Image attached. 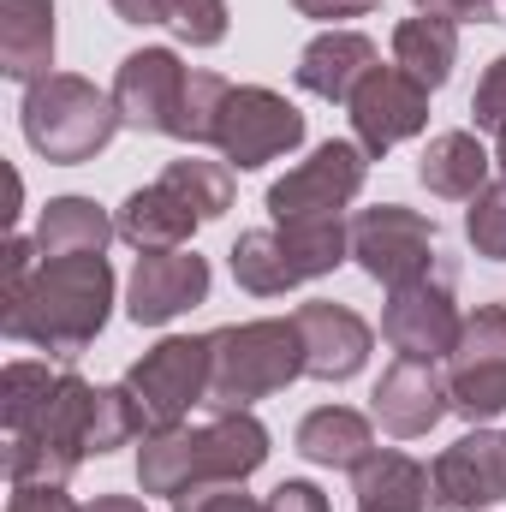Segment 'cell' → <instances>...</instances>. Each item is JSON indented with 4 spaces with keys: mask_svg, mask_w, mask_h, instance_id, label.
I'll return each instance as SVG.
<instances>
[{
    "mask_svg": "<svg viewBox=\"0 0 506 512\" xmlns=\"http://www.w3.org/2000/svg\"><path fill=\"white\" fill-rule=\"evenodd\" d=\"M268 465V429L256 411H215L209 423L149 429L137 447V489L179 501L203 483H245Z\"/></svg>",
    "mask_w": 506,
    "mask_h": 512,
    "instance_id": "6da1fadb",
    "label": "cell"
},
{
    "mask_svg": "<svg viewBox=\"0 0 506 512\" xmlns=\"http://www.w3.org/2000/svg\"><path fill=\"white\" fill-rule=\"evenodd\" d=\"M108 310H114L108 256H54L36 268L24 298L0 310V334L48 358H78L108 328Z\"/></svg>",
    "mask_w": 506,
    "mask_h": 512,
    "instance_id": "7a4b0ae2",
    "label": "cell"
},
{
    "mask_svg": "<svg viewBox=\"0 0 506 512\" xmlns=\"http://www.w3.org/2000/svg\"><path fill=\"white\" fill-rule=\"evenodd\" d=\"M304 376V334L292 316H256L209 334V411H251Z\"/></svg>",
    "mask_w": 506,
    "mask_h": 512,
    "instance_id": "3957f363",
    "label": "cell"
},
{
    "mask_svg": "<svg viewBox=\"0 0 506 512\" xmlns=\"http://www.w3.org/2000/svg\"><path fill=\"white\" fill-rule=\"evenodd\" d=\"M18 120H24V143L48 167H84L114 143L120 108H114V90H96L78 72H48V78L24 84Z\"/></svg>",
    "mask_w": 506,
    "mask_h": 512,
    "instance_id": "277c9868",
    "label": "cell"
},
{
    "mask_svg": "<svg viewBox=\"0 0 506 512\" xmlns=\"http://www.w3.org/2000/svg\"><path fill=\"white\" fill-rule=\"evenodd\" d=\"M90 405H96V387L78 370H66L30 423L6 429V477L12 483H72V471L90 459Z\"/></svg>",
    "mask_w": 506,
    "mask_h": 512,
    "instance_id": "5b68a950",
    "label": "cell"
},
{
    "mask_svg": "<svg viewBox=\"0 0 506 512\" xmlns=\"http://www.w3.org/2000/svg\"><path fill=\"white\" fill-rule=\"evenodd\" d=\"M126 387L137 393L149 429H173L185 423L197 405H209V334H167L155 340L137 364H131Z\"/></svg>",
    "mask_w": 506,
    "mask_h": 512,
    "instance_id": "8992f818",
    "label": "cell"
},
{
    "mask_svg": "<svg viewBox=\"0 0 506 512\" xmlns=\"http://www.w3.org/2000/svg\"><path fill=\"white\" fill-rule=\"evenodd\" d=\"M364 173H370V155L358 137H328L316 143L286 179L268 185V215L274 227L280 221H304V215H346V203L364 191Z\"/></svg>",
    "mask_w": 506,
    "mask_h": 512,
    "instance_id": "52a82bcc",
    "label": "cell"
},
{
    "mask_svg": "<svg viewBox=\"0 0 506 512\" xmlns=\"http://www.w3.org/2000/svg\"><path fill=\"white\" fill-rule=\"evenodd\" d=\"M298 143H304V114L280 90H268V84H233V96L221 108V126H215V149H221L227 167L256 173V167L292 155Z\"/></svg>",
    "mask_w": 506,
    "mask_h": 512,
    "instance_id": "ba28073f",
    "label": "cell"
},
{
    "mask_svg": "<svg viewBox=\"0 0 506 512\" xmlns=\"http://www.w3.org/2000/svg\"><path fill=\"white\" fill-rule=\"evenodd\" d=\"M352 262L381 280L387 292L393 286H411V280H429V262H435V221L405 209V203H376L352 221Z\"/></svg>",
    "mask_w": 506,
    "mask_h": 512,
    "instance_id": "9c48e42d",
    "label": "cell"
},
{
    "mask_svg": "<svg viewBox=\"0 0 506 512\" xmlns=\"http://www.w3.org/2000/svg\"><path fill=\"white\" fill-rule=\"evenodd\" d=\"M459 304L441 280H411V286H393L387 292V310H381V340L399 352V358H417V364H441L453 358L459 346Z\"/></svg>",
    "mask_w": 506,
    "mask_h": 512,
    "instance_id": "30bf717a",
    "label": "cell"
},
{
    "mask_svg": "<svg viewBox=\"0 0 506 512\" xmlns=\"http://www.w3.org/2000/svg\"><path fill=\"white\" fill-rule=\"evenodd\" d=\"M435 483V512H489L506 501V435L489 423H477L471 435H459L453 447H441V459L429 465Z\"/></svg>",
    "mask_w": 506,
    "mask_h": 512,
    "instance_id": "8fae6325",
    "label": "cell"
},
{
    "mask_svg": "<svg viewBox=\"0 0 506 512\" xmlns=\"http://www.w3.org/2000/svg\"><path fill=\"white\" fill-rule=\"evenodd\" d=\"M346 120H352V137L364 143V155L376 161L393 143H405V137H417V131L429 126V90L411 72H399V66H376L352 90Z\"/></svg>",
    "mask_w": 506,
    "mask_h": 512,
    "instance_id": "7c38bea8",
    "label": "cell"
},
{
    "mask_svg": "<svg viewBox=\"0 0 506 512\" xmlns=\"http://www.w3.org/2000/svg\"><path fill=\"white\" fill-rule=\"evenodd\" d=\"M203 298H209V256L197 251H143L126 280V316L137 328H167Z\"/></svg>",
    "mask_w": 506,
    "mask_h": 512,
    "instance_id": "4fadbf2b",
    "label": "cell"
},
{
    "mask_svg": "<svg viewBox=\"0 0 506 512\" xmlns=\"http://www.w3.org/2000/svg\"><path fill=\"white\" fill-rule=\"evenodd\" d=\"M292 322L304 334V376H316V382H352L376 352V328L352 304L310 298L292 310Z\"/></svg>",
    "mask_w": 506,
    "mask_h": 512,
    "instance_id": "5bb4252c",
    "label": "cell"
},
{
    "mask_svg": "<svg viewBox=\"0 0 506 512\" xmlns=\"http://www.w3.org/2000/svg\"><path fill=\"white\" fill-rule=\"evenodd\" d=\"M185 84L191 72L179 66L173 48H137L120 60V78H114V108H120V126L131 131H167L179 120V102H185Z\"/></svg>",
    "mask_w": 506,
    "mask_h": 512,
    "instance_id": "9a60e30c",
    "label": "cell"
},
{
    "mask_svg": "<svg viewBox=\"0 0 506 512\" xmlns=\"http://www.w3.org/2000/svg\"><path fill=\"white\" fill-rule=\"evenodd\" d=\"M447 411H453L447 376H435V364H417V358H393L381 370L376 393H370V417L381 423V435H393V441L429 435Z\"/></svg>",
    "mask_w": 506,
    "mask_h": 512,
    "instance_id": "2e32d148",
    "label": "cell"
},
{
    "mask_svg": "<svg viewBox=\"0 0 506 512\" xmlns=\"http://www.w3.org/2000/svg\"><path fill=\"white\" fill-rule=\"evenodd\" d=\"M376 66H381V54H376V42H370L364 30H322L316 42H304L292 78H298V90H310V96L346 108L352 90H358Z\"/></svg>",
    "mask_w": 506,
    "mask_h": 512,
    "instance_id": "e0dca14e",
    "label": "cell"
},
{
    "mask_svg": "<svg viewBox=\"0 0 506 512\" xmlns=\"http://www.w3.org/2000/svg\"><path fill=\"white\" fill-rule=\"evenodd\" d=\"M120 239L137 245V251H185L191 245V233L203 227L197 221V209L173 191V185H143V191H131L126 203H120Z\"/></svg>",
    "mask_w": 506,
    "mask_h": 512,
    "instance_id": "ac0fdd59",
    "label": "cell"
},
{
    "mask_svg": "<svg viewBox=\"0 0 506 512\" xmlns=\"http://www.w3.org/2000/svg\"><path fill=\"white\" fill-rule=\"evenodd\" d=\"M352 495H358V512H429L435 483H429V465H417L411 453L376 447L352 471Z\"/></svg>",
    "mask_w": 506,
    "mask_h": 512,
    "instance_id": "d6986e66",
    "label": "cell"
},
{
    "mask_svg": "<svg viewBox=\"0 0 506 512\" xmlns=\"http://www.w3.org/2000/svg\"><path fill=\"white\" fill-rule=\"evenodd\" d=\"M489 173H495V155L483 149L477 131H435L417 161V179L429 185V197H447V203H471L477 191H489Z\"/></svg>",
    "mask_w": 506,
    "mask_h": 512,
    "instance_id": "ffe728a7",
    "label": "cell"
},
{
    "mask_svg": "<svg viewBox=\"0 0 506 512\" xmlns=\"http://www.w3.org/2000/svg\"><path fill=\"white\" fill-rule=\"evenodd\" d=\"M0 72L12 84L54 72V0H0Z\"/></svg>",
    "mask_w": 506,
    "mask_h": 512,
    "instance_id": "44dd1931",
    "label": "cell"
},
{
    "mask_svg": "<svg viewBox=\"0 0 506 512\" xmlns=\"http://www.w3.org/2000/svg\"><path fill=\"white\" fill-rule=\"evenodd\" d=\"M114 233H120V221L96 197H48L42 215H36V251H42V262H54V256H108Z\"/></svg>",
    "mask_w": 506,
    "mask_h": 512,
    "instance_id": "7402d4cb",
    "label": "cell"
},
{
    "mask_svg": "<svg viewBox=\"0 0 506 512\" xmlns=\"http://www.w3.org/2000/svg\"><path fill=\"white\" fill-rule=\"evenodd\" d=\"M298 453L328 471H358L376 453V417H364L352 405H316L298 423Z\"/></svg>",
    "mask_w": 506,
    "mask_h": 512,
    "instance_id": "603a6c76",
    "label": "cell"
},
{
    "mask_svg": "<svg viewBox=\"0 0 506 512\" xmlns=\"http://www.w3.org/2000/svg\"><path fill=\"white\" fill-rule=\"evenodd\" d=\"M393 66L411 72L423 90H441L453 78V66H459V24L435 18V12L399 18L393 24Z\"/></svg>",
    "mask_w": 506,
    "mask_h": 512,
    "instance_id": "cb8c5ba5",
    "label": "cell"
},
{
    "mask_svg": "<svg viewBox=\"0 0 506 512\" xmlns=\"http://www.w3.org/2000/svg\"><path fill=\"white\" fill-rule=\"evenodd\" d=\"M274 233H280V245L292 256L298 280H322V274H334V268L352 256V227H346V215H304V221H280Z\"/></svg>",
    "mask_w": 506,
    "mask_h": 512,
    "instance_id": "d4e9b609",
    "label": "cell"
},
{
    "mask_svg": "<svg viewBox=\"0 0 506 512\" xmlns=\"http://www.w3.org/2000/svg\"><path fill=\"white\" fill-rule=\"evenodd\" d=\"M227 262H233V280H239V292H251V298H280V292L304 286L274 227H256V233H239V245L227 251Z\"/></svg>",
    "mask_w": 506,
    "mask_h": 512,
    "instance_id": "484cf974",
    "label": "cell"
},
{
    "mask_svg": "<svg viewBox=\"0 0 506 512\" xmlns=\"http://www.w3.org/2000/svg\"><path fill=\"white\" fill-rule=\"evenodd\" d=\"M161 185H173V191L197 209V221H221V215L233 209V167H227V161H203V155L167 161Z\"/></svg>",
    "mask_w": 506,
    "mask_h": 512,
    "instance_id": "4316f807",
    "label": "cell"
},
{
    "mask_svg": "<svg viewBox=\"0 0 506 512\" xmlns=\"http://www.w3.org/2000/svg\"><path fill=\"white\" fill-rule=\"evenodd\" d=\"M447 399L471 423H495L506 411V358H477V364H447Z\"/></svg>",
    "mask_w": 506,
    "mask_h": 512,
    "instance_id": "83f0119b",
    "label": "cell"
},
{
    "mask_svg": "<svg viewBox=\"0 0 506 512\" xmlns=\"http://www.w3.org/2000/svg\"><path fill=\"white\" fill-rule=\"evenodd\" d=\"M149 435V417H143V405H137V393L126 382L120 387H96V405H90V453L102 459V453H120L131 441H143Z\"/></svg>",
    "mask_w": 506,
    "mask_h": 512,
    "instance_id": "f1b7e54d",
    "label": "cell"
},
{
    "mask_svg": "<svg viewBox=\"0 0 506 512\" xmlns=\"http://www.w3.org/2000/svg\"><path fill=\"white\" fill-rule=\"evenodd\" d=\"M227 96H233V84H227L221 72H191L185 102H179V120H173V137L191 143V149H197V143H215V126H221Z\"/></svg>",
    "mask_w": 506,
    "mask_h": 512,
    "instance_id": "f546056e",
    "label": "cell"
},
{
    "mask_svg": "<svg viewBox=\"0 0 506 512\" xmlns=\"http://www.w3.org/2000/svg\"><path fill=\"white\" fill-rule=\"evenodd\" d=\"M66 370H48V364H30V358H12L6 370H0V423L6 429H18V423H30L36 417V405L54 393Z\"/></svg>",
    "mask_w": 506,
    "mask_h": 512,
    "instance_id": "4dcf8cb0",
    "label": "cell"
},
{
    "mask_svg": "<svg viewBox=\"0 0 506 512\" xmlns=\"http://www.w3.org/2000/svg\"><path fill=\"white\" fill-rule=\"evenodd\" d=\"M465 239H471L477 256L506 262V185H489V191L471 197V209H465Z\"/></svg>",
    "mask_w": 506,
    "mask_h": 512,
    "instance_id": "1f68e13d",
    "label": "cell"
},
{
    "mask_svg": "<svg viewBox=\"0 0 506 512\" xmlns=\"http://www.w3.org/2000/svg\"><path fill=\"white\" fill-rule=\"evenodd\" d=\"M227 0H173L167 6V30L179 36V42H191V48H215V42H227Z\"/></svg>",
    "mask_w": 506,
    "mask_h": 512,
    "instance_id": "d6a6232c",
    "label": "cell"
},
{
    "mask_svg": "<svg viewBox=\"0 0 506 512\" xmlns=\"http://www.w3.org/2000/svg\"><path fill=\"white\" fill-rule=\"evenodd\" d=\"M477 358H506V304H477L459 328V346L447 364H477Z\"/></svg>",
    "mask_w": 506,
    "mask_h": 512,
    "instance_id": "836d02e7",
    "label": "cell"
},
{
    "mask_svg": "<svg viewBox=\"0 0 506 512\" xmlns=\"http://www.w3.org/2000/svg\"><path fill=\"white\" fill-rule=\"evenodd\" d=\"M36 268H42L36 239H18V233H6V245H0V310L24 298V286L36 280Z\"/></svg>",
    "mask_w": 506,
    "mask_h": 512,
    "instance_id": "e575fe53",
    "label": "cell"
},
{
    "mask_svg": "<svg viewBox=\"0 0 506 512\" xmlns=\"http://www.w3.org/2000/svg\"><path fill=\"white\" fill-rule=\"evenodd\" d=\"M173 512H268V501L245 495V483H203V489H185Z\"/></svg>",
    "mask_w": 506,
    "mask_h": 512,
    "instance_id": "d590c367",
    "label": "cell"
},
{
    "mask_svg": "<svg viewBox=\"0 0 506 512\" xmlns=\"http://www.w3.org/2000/svg\"><path fill=\"white\" fill-rule=\"evenodd\" d=\"M471 120H477V131H501L506 126V54H495V60H489V72L477 78Z\"/></svg>",
    "mask_w": 506,
    "mask_h": 512,
    "instance_id": "8d00e7d4",
    "label": "cell"
},
{
    "mask_svg": "<svg viewBox=\"0 0 506 512\" xmlns=\"http://www.w3.org/2000/svg\"><path fill=\"white\" fill-rule=\"evenodd\" d=\"M6 512H90L66 495V483H12Z\"/></svg>",
    "mask_w": 506,
    "mask_h": 512,
    "instance_id": "74e56055",
    "label": "cell"
},
{
    "mask_svg": "<svg viewBox=\"0 0 506 512\" xmlns=\"http://www.w3.org/2000/svg\"><path fill=\"white\" fill-rule=\"evenodd\" d=\"M381 0H292V12L298 18H316V24H334L340 30V18H370Z\"/></svg>",
    "mask_w": 506,
    "mask_h": 512,
    "instance_id": "f35d334b",
    "label": "cell"
},
{
    "mask_svg": "<svg viewBox=\"0 0 506 512\" xmlns=\"http://www.w3.org/2000/svg\"><path fill=\"white\" fill-rule=\"evenodd\" d=\"M268 512H328V495L304 477H286L274 495H268Z\"/></svg>",
    "mask_w": 506,
    "mask_h": 512,
    "instance_id": "ab89813d",
    "label": "cell"
},
{
    "mask_svg": "<svg viewBox=\"0 0 506 512\" xmlns=\"http://www.w3.org/2000/svg\"><path fill=\"white\" fill-rule=\"evenodd\" d=\"M417 12H435V18H453V24H489L501 0H411Z\"/></svg>",
    "mask_w": 506,
    "mask_h": 512,
    "instance_id": "60d3db41",
    "label": "cell"
},
{
    "mask_svg": "<svg viewBox=\"0 0 506 512\" xmlns=\"http://www.w3.org/2000/svg\"><path fill=\"white\" fill-rule=\"evenodd\" d=\"M167 6H173V0H114V12H120L126 24H167Z\"/></svg>",
    "mask_w": 506,
    "mask_h": 512,
    "instance_id": "b9f144b4",
    "label": "cell"
},
{
    "mask_svg": "<svg viewBox=\"0 0 506 512\" xmlns=\"http://www.w3.org/2000/svg\"><path fill=\"white\" fill-rule=\"evenodd\" d=\"M90 512H143V501H131V495H96Z\"/></svg>",
    "mask_w": 506,
    "mask_h": 512,
    "instance_id": "7bdbcfd3",
    "label": "cell"
},
{
    "mask_svg": "<svg viewBox=\"0 0 506 512\" xmlns=\"http://www.w3.org/2000/svg\"><path fill=\"white\" fill-rule=\"evenodd\" d=\"M495 173H501V185H506V126H501V143H495Z\"/></svg>",
    "mask_w": 506,
    "mask_h": 512,
    "instance_id": "ee69618b",
    "label": "cell"
}]
</instances>
